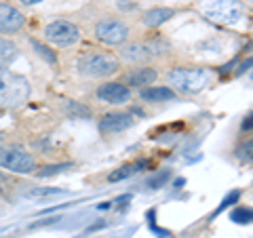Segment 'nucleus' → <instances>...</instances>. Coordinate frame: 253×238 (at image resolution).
Wrapping results in <instances>:
<instances>
[{
	"mask_svg": "<svg viewBox=\"0 0 253 238\" xmlns=\"http://www.w3.org/2000/svg\"><path fill=\"white\" fill-rule=\"evenodd\" d=\"M30 97V82L23 76L0 68V108H17Z\"/></svg>",
	"mask_w": 253,
	"mask_h": 238,
	"instance_id": "1",
	"label": "nucleus"
},
{
	"mask_svg": "<svg viewBox=\"0 0 253 238\" xmlns=\"http://www.w3.org/2000/svg\"><path fill=\"white\" fill-rule=\"evenodd\" d=\"M209 78L211 74L205 68H175L169 72L167 80L177 93L194 95V93H201L207 86Z\"/></svg>",
	"mask_w": 253,
	"mask_h": 238,
	"instance_id": "2",
	"label": "nucleus"
},
{
	"mask_svg": "<svg viewBox=\"0 0 253 238\" xmlns=\"http://www.w3.org/2000/svg\"><path fill=\"white\" fill-rule=\"evenodd\" d=\"M118 68H121V61H118L114 55H108V53H86L78 61V70L81 74L89 76V78H104L110 74H116Z\"/></svg>",
	"mask_w": 253,
	"mask_h": 238,
	"instance_id": "3",
	"label": "nucleus"
},
{
	"mask_svg": "<svg viewBox=\"0 0 253 238\" xmlns=\"http://www.w3.org/2000/svg\"><path fill=\"white\" fill-rule=\"evenodd\" d=\"M203 13L217 23H236L243 17V4L239 0H205Z\"/></svg>",
	"mask_w": 253,
	"mask_h": 238,
	"instance_id": "4",
	"label": "nucleus"
},
{
	"mask_svg": "<svg viewBox=\"0 0 253 238\" xmlns=\"http://www.w3.org/2000/svg\"><path fill=\"white\" fill-rule=\"evenodd\" d=\"M34 156L28 154L19 146H9L0 150V166L13 173H32L34 171Z\"/></svg>",
	"mask_w": 253,
	"mask_h": 238,
	"instance_id": "5",
	"label": "nucleus"
},
{
	"mask_svg": "<svg viewBox=\"0 0 253 238\" xmlns=\"http://www.w3.org/2000/svg\"><path fill=\"white\" fill-rule=\"evenodd\" d=\"M44 38L55 46H72L81 38V30L70 21H53L44 28Z\"/></svg>",
	"mask_w": 253,
	"mask_h": 238,
	"instance_id": "6",
	"label": "nucleus"
},
{
	"mask_svg": "<svg viewBox=\"0 0 253 238\" xmlns=\"http://www.w3.org/2000/svg\"><path fill=\"white\" fill-rule=\"evenodd\" d=\"M95 36L110 46L123 44L126 40V36H129V28L118 19H104V21L97 23V28H95Z\"/></svg>",
	"mask_w": 253,
	"mask_h": 238,
	"instance_id": "7",
	"label": "nucleus"
},
{
	"mask_svg": "<svg viewBox=\"0 0 253 238\" xmlns=\"http://www.w3.org/2000/svg\"><path fill=\"white\" fill-rule=\"evenodd\" d=\"M97 97L106 104H126L131 99V91L123 82H104L97 89Z\"/></svg>",
	"mask_w": 253,
	"mask_h": 238,
	"instance_id": "8",
	"label": "nucleus"
},
{
	"mask_svg": "<svg viewBox=\"0 0 253 238\" xmlns=\"http://www.w3.org/2000/svg\"><path fill=\"white\" fill-rule=\"evenodd\" d=\"M23 19L21 11H17L11 4H0V34H15L23 28Z\"/></svg>",
	"mask_w": 253,
	"mask_h": 238,
	"instance_id": "9",
	"label": "nucleus"
},
{
	"mask_svg": "<svg viewBox=\"0 0 253 238\" xmlns=\"http://www.w3.org/2000/svg\"><path fill=\"white\" fill-rule=\"evenodd\" d=\"M131 124H133V118L129 114H125V112H110V114H106L104 118H101L99 129L104 133H121L125 129H129Z\"/></svg>",
	"mask_w": 253,
	"mask_h": 238,
	"instance_id": "10",
	"label": "nucleus"
},
{
	"mask_svg": "<svg viewBox=\"0 0 253 238\" xmlns=\"http://www.w3.org/2000/svg\"><path fill=\"white\" fill-rule=\"evenodd\" d=\"M156 70L152 68H137V70H131L129 74H126V84L133 86V89H141V86H150L154 80H156Z\"/></svg>",
	"mask_w": 253,
	"mask_h": 238,
	"instance_id": "11",
	"label": "nucleus"
},
{
	"mask_svg": "<svg viewBox=\"0 0 253 238\" xmlns=\"http://www.w3.org/2000/svg\"><path fill=\"white\" fill-rule=\"evenodd\" d=\"M150 57V51L146 44L141 42H133V44H126L121 49V59L126 61V63H139Z\"/></svg>",
	"mask_w": 253,
	"mask_h": 238,
	"instance_id": "12",
	"label": "nucleus"
},
{
	"mask_svg": "<svg viewBox=\"0 0 253 238\" xmlns=\"http://www.w3.org/2000/svg\"><path fill=\"white\" fill-rule=\"evenodd\" d=\"M175 97V91L169 89V86H150V89H144L141 91V99L146 101H167V99H173Z\"/></svg>",
	"mask_w": 253,
	"mask_h": 238,
	"instance_id": "13",
	"label": "nucleus"
},
{
	"mask_svg": "<svg viewBox=\"0 0 253 238\" xmlns=\"http://www.w3.org/2000/svg\"><path fill=\"white\" fill-rule=\"evenodd\" d=\"M173 17V9H150L144 13V26L148 28H156V26H161V23H165L167 19Z\"/></svg>",
	"mask_w": 253,
	"mask_h": 238,
	"instance_id": "14",
	"label": "nucleus"
},
{
	"mask_svg": "<svg viewBox=\"0 0 253 238\" xmlns=\"http://www.w3.org/2000/svg\"><path fill=\"white\" fill-rule=\"evenodd\" d=\"M146 166V162L144 160H137V162H131V164H125V166H121V169H116L112 175H110V181H123V179H126V177H131V175H135L137 171H141Z\"/></svg>",
	"mask_w": 253,
	"mask_h": 238,
	"instance_id": "15",
	"label": "nucleus"
},
{
	"mask_svg": "<svg viewBox=\"0 0 253 238\" xmlns=\"http://www.w3.org/2000/svg\"><path fill=\"white\" fill-rule=\"evenodd\" d=\"M15 55H17V46H15L11 40L0 38V68L9 66V63L15 59Z\"/></svg>",
	"mask_w": 253,
	"mask_h": 238,
	"instance_id": "16",
	"label": "nucleus"
},
{
	"mask_svg": "<svg viewBox=\"0 0 253 238\" xmlns=\"http://www.w3.org/2000/svg\"><path fill=\"white\" fill-rule=\"evenodd\" d=\"M251 217H253V213H251L249 207H239V209H234L232 215H230V219L234 221V224H251Z\"/></svg>",
	"mask_w": 253,
	"mask_h": 238,
	"instance_id": "17",
	"label": "nucleus"
},
{
	"mask_svg": "<svg viewBox=\"0 0 253 238\" xmlns=\"http://www.w3.org/2000/svg\"><path fill=\"white\" fill-rule=\"evenodd\" d=\"M70 162H63V164H49V166H42L41 171H38V175L41 177H49V175H55V173H61V171H66L70 169Z\"/></svg>",
	"mask_w": 253,
	"mask_h": 238,
	"instance_id": "18",
	"label": "nucleus"
},
{
	"mask_svg": "<svg viewBox=\"0 0 253 238\" xmlns=\"http://www.w3.org/2000/svg\"><path fill=\"white\" fill-rule=\"evenodd\" d=\"M239 198H241V192H239V190H232V192L228 194V196L224 198V200H221V204H219V207L215 209V215H219V213L224 211L226 207H230V204H234L236 200H239Z\"/></svg>",
	"mask_w": 253,
	"mask_h": 238,
	"instance_id": "19",
	"label": "nucleus"
},
{
	"mask_svg": "<svg viewBox=\"0 0 253 238\" xmlns=\"http://www.w3.org/2000/svg\"><path fill=\"white\" fill-rule=\"evenodd\" d=\"M167 179H169V171L156 173L154 177H150V179H148V186L152 188V190H156V188H161V186H163V184H165V181H167Z\"/></svg>",
	"mask_w": 253,
	"mask_h": 238,
	"instance_id": "20",
	"label": "nucleus"
},
{
	"mask_svg": "<svg viewBox=\"0 0 253 238\" xmlns=\"http://www.w3.org/2000/svg\"><path fill=\"white\" fill-rule=\"evenodd\" d=\"M34 49L38 51V55H41V57H44L49 63H55V59H57V57L53 55V51H51V49H46V46H42L41 42H34Z\"/></svg>",
	"mask_w": 253,
	"mask_h": 238,
	"instance_id": "21",
	"label": "nucleus"
},
{
	"mask_svg": "<svg viewBox=\"0 0 253 238\" xmlns=\"http://www.w3.org/2000/svg\"><path fill=\"white\" fill-rule=\"evenodd\" d=\"M68 112L72 114V116H89V110L86 108H83L81 104H68Z\"/></svg>",
	"mask_w": 253,
	"mask_h": 238,
	"instance_id": "22",
	"label": "nucleus"
},
{
	"mask_svg": "<svg viewBox=\"0 0 253 238\" xmlns=\"http://www.w3.org/2000/svg\"><path fill=\"white\" fill-rule=\"evenodd\" d=\"M241 152H245V154H241L239 158H241V160H251V141H247V146H245V150H241Z\"/></svg>",
	"mask_w": 253,
	"mask_h": 238,
	"instance_id": "23",
	"label": "nucleus"
},
{
	"mask_svg": "<svg viewBox=\"0 0 253 238\" xmlns=\"http://www.w3.org/2000/svg\"><path fill=\"white\" fill-rule=\"evenodd\" d=\"M23 4H38V2H42V0H21Z\"/></svg>",
	"mask_w": 253,
	"mask_h": 238,
	"instance_id": "24",
	"label": "nucleus"
},
{
	"mask_svg": "<svg viewBox=\"0 0 253 238\" xmlns=\"http://www.w3.org/2000/svg\"><path fill=\"white\" fill-rule=\"evenodd\" d=\"M249 120H251V116H247V120L243 122V129H249V126H251V122H249Z\"/></svg>",
	"mask_w": 253,
	"mask_h": 238,
	"instance_id": "25",
	"label": "nucleus"
}]
</instances>
